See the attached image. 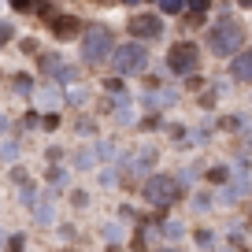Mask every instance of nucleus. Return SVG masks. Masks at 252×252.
<instances>
[{
	"instance_id": "f257e3e1",
	"label": "nucleus",
	"mask_w": 252,
	"mask_h": 252,
	"mask_svg": "<svg viewBox=\"0 0 252 252\" xmlns=\"http://www.w3.org/2000/svg\"><path fill=\"white\" fill-rule=\"evenodd\" d=\"M208 48L215 56H230L234 60L237 52H245V23L234 15H222L208 26Z\"/></svg>"
},
{
	"instance_id": "f03ea898",
	"label": "nucleus",
	"mask_w": 252,
	"mask_h": 252,
	"mask_svg": "<svg viewBox=\"0 0 252 252\" xmlns=\"http://www.w3.org/2000/svg\"><path fill=\"white\" fill-rule=\"evenodd\" d=\"M141 197H145V204L163 212V208L178 204V200L186 197V186H182L174 174H149V182L141 186Z\"/></svg>"
},
{
	"instance_id": "7ed1b4c3",
	"label": "nucleus",
	"mask_w": 252,
	"mask_h": 252,
	"mask_svg": "<svg viewBox=\"0 0 252 252\" xmlns=\"http://www.w3.org/2000/svg\"><path fill=\"white\" fill-rule=\"evenodd\" d=\"M108 63L115 74H145L149 71V48L137 45V41H123V45L111 48Z\"/></svg>"
},
{
	"instance_id": "20e7f679",
	"label": "nucleus",
	"mask_w": 252,
	"mask_h": 252,
	"mask_svg": "<svg viewBox=\"0 0 252 252\" xmlns=\"http://www.w3.org/2000/svg\"><path fill=\"white\" fill-rule=\"evenodd\" d=\"M82 60L86 63H100L111 56V48H115V37H111V26L104 23H89L86 30H82Z\"/></svg>"
},
{
	"instance_id": "39448f33",
	"label": "nucleus",
	"mask_w": 252,
	"mask_h": 252,
	"mask_svg": "<svg viewBox=\"0 0 252 252\" xmlns=\"http://www.w3.org/2000/svg\"><path fill=\"white\" fill-rule=\"evenodd\" d=\"M167 71L171 74H182V78H189V74L200 71V45L197 41H174L171 48H167Z\"/></svg>"
},
{
	"instance_id": "423d86ee",
	"label": "nucleus",
	"mask_w": 252,
	"mask_h": 252,
	"mask_svg": "<svg viewBox=\"0 0 252 252\" xmlns=\"http://www.w3.org/2000/svg\"><path fill=\"white\" fill-rule=\"evenodd\" d=\"M126 33H130V41H137V45L156 41L159 33H163V19H159L156 11H137V15L126 19Z\"/></svg>"
},
{
	"instance_id": "0eeeda50",
	"label": "nucleus",
	"mask_w": 252,
	"mask_h": 252,
	"mask_svg": "<svg viewBox=\"0 0 252 252\" xmlns=\"http://www.w3.org/2000/svg\"><path fill=\"white\" fill-rule=\"evenodd\" d=\"M82 30H86V23H82L78 15H67V11L48 19V33H52L56 41H74V37H82Z\"/></svg>"
},
{
	"instance_id": "6e6552de",
	"label": "nucleus",
	"mask_w": 252,
	"mask_h": 252,
	"mask_svg": "<svg viewBox=\"0 0 252 252\" xmlns=\"http://www.w3.org/2000/svg\"><path fill=\"white\" fill-rule=\"evenodd\" d=\"M230 74L237 82H252V48H245V52H237L230 60Z\"/></svg>"
},
{
	"instance_id": "1a4fd4ad",
	"label": "nucleus",
	"mask_w": 252,
	"mask_h": 252,
	"mask_svg": "<svg viewBox=\"0 0 252 252\" xmlns=\"http://www.w3.org/2000/svg\"><path fill=\"white\" fill-rule=\"evenodd\" d=\"M11 37H15V26H11V23H4V19H0V48L8 45Z\"/></svg>"
},
{
	"instance_id": "9d476101",
	"label": "nucleus",
	"mask_w": 252,
	"mask_h": 252,
	"mask_svg": "<svg viewBox=\"0 0 252 252\" xmlns=\"http://www.w3.org/2000/svg\"><path fill=\"white\" fill-rule=\"evenodd\" d=\"M159 11H163V15H182L186 4H159Z\"/></svg>"
},
{
	"instance_id": "9b49d317",
	"label": "nucleus",
	"mask_w": 252,
	"mask_h": 252,
	"mask_svg": "<svg viewBox=\"0 0 252 252\" xmlns=\"http://www.w3.org/2000/svg\"><path fill=\"white\" fill-rule=\"evenodd\" d=\"M212 182H226V167H212V174H208Z\"/></svg>"
},
{
	"instance_id": "f8f14e48",
	"label": "nucleus",
	"mask_w": 252,
	"mask_h": 252,
	"mask_svg": "<svg viewBox=\"0 0 252 252\" xmlns=\"http://www.w3.org/2000/svg\"><path fill=\"white\" fill-rule=\"evenodd\" d=\"M159 252H178V249H159Z\"/></svg>"
}]
</instances>
